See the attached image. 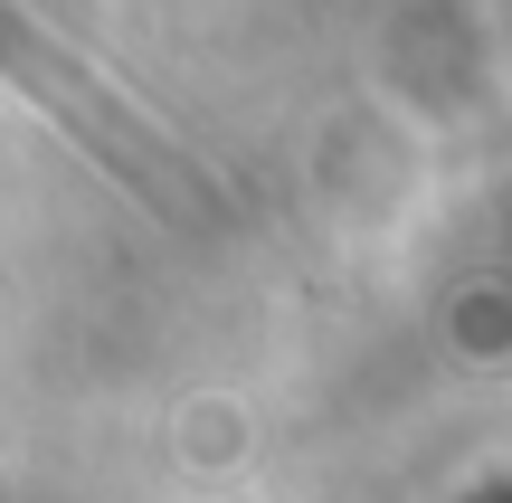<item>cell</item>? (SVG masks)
<instances>
[{
    "instance_id": "1",
    "label": "cell",
    "mask_w": 512,
    "mask_h": 503,
    "mask_svg": "<svg viewBox=\"0 0 512 503\" xmlns=\"http://www.w3.org/2000/svg\"><path fill=\"white\" fill-rule=\"evenodd\" d=\"M0 67H10L29 95H48V105H57V124H67L76 143L95 152V162H114L133 190H143V200H162V209H190V200H181V171L162 162V143H152V133L133 124V114L114 105L105 86H86V76H76V67H67V57H57V48H48V38H38L19 10H0Z\"/></svg>"
}]
</instances>
